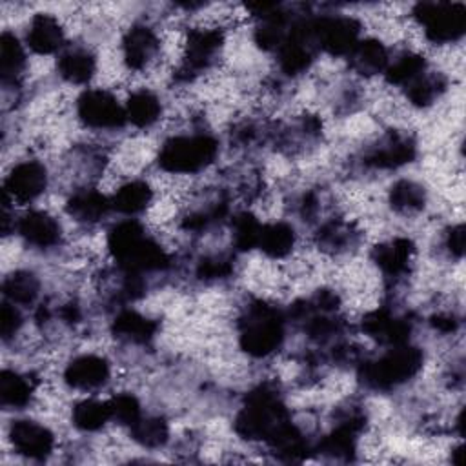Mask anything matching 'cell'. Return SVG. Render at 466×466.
Segmentation results:
<instances>
[{"mask_svg": "<svg viewBox=\"0 0 466 466\" xmlns=\"http://www.w3.org/2000/svg\"><path fill=\"white\" fill-rule=\"evenodd\" d=\"M107 248L118 269L129 273H153L167 268L169 257L164 248L146 233L140 222L126 218L107 233Z\"/></svg>", "mask_w": 466, "mask_h": 466, "instance_id": "6da1fadb", "label": "cell"}, {"mask_svg": "<svg viewBox=\"0 0 466 466\" xmlns=\"http://www.w3.org/2000/svg\"><path fill=\"white\" fill-rule=\"evenodd\" d=\"M289 419V413L271 384H260L246 397L244 406L235 417V431L246 441L268 442L279 428Z\"/></svg>", "mask_w": 466, "mask_h": 466, "instance_id": "7a4b0ae2", "label": "cell"}, {"mask_svg": "<svg viewBox=\"0 0 466 466\" xmlns=\"http://www.w3.org/2000/svg\"><path fill=\"white\" fill-rule=\"evenodd\" d=\"M286 333V315L266 302H253L238 322V344L251 357L275 353Z\"/></svg>", "mask_w": 466, "mask_h": 466, "instance_id": "3957f363", "label": "cell"}, {"mask_svg": "<svg viewBox=\"0 0 466 466\" xmlns=\"http://www.w3.org/2000/svg\"><path fill=\"white\" fill-rule=\"evenodd\" d=\"M422 360V351L410 342L391 346L379 359L362 362L359 377L371 390L390 391L413 379L420 371Z\"/></svg>", "mask_w": 466, "mask_h": 466, "instance_id": "277c9868", "label": "cell"}, {"mask_svg": "<svg viewBox=\"0 0 466 466\" xmlns=\"http://www.w3.org/2000/svg\"><path fill=\"white\" fill-rule=\"evenodd\" d=\"M218 151V142L209 133L177 135L167 138L158 151V166L167 173L191 175L208 167Z\"/></svg>", "mask_w": 466, "mask_h": 466, "instance_id": "5b68a950", "label": "cell"}, {"mask_svg": "<svg viewBox=\"0 0 466 466\" xmlns=\"http://www.w3.org/2000/svg\"><path fill=\"white\" fill-rule=\"evenodd\" d=\"M415 20L433 44H450L464 35L466 9L459 2H419L413 7Z\"/></svg>", "mask_w": 466, "mask_h": 466, "instance_id": "8992f818", "label": "cell"}, {"mask_svg": "<svg viewBox=\"0 0 466 466\" xmlns=\"http://www.w3.org/2000/svg\"><path fill=\"white\" fill-rule=\"evenodd\" d=\"M317 49L319 47L313 31V16L295 18L284 42L277 49L280 71L288 76H297L304 73L311 66Z\"/></svg>", "mask_w": 466, "mask_h": 466, "instance_id": "52a82bcc", "label": "cell"}, {"mask_svg": "<svg viewBox=\"0 0 466 466\" xmlns=\"http://www.w3.org/2000/svg\"><path fill=\"white\" fill-rule=\"evenodd\" d=\"M313 31L317 47L333 56H348L360 40V24L344 15L313 16Z\"/></svg>", "mask_w": 466, "mask_h": 466, "instance_id": "ba28073f", "label": "cell"}, {"mask_svg": "<svg viewBox=\"0 0 466 466\" xmlns=\"http://www.w3.org/2000/svg\"><path fill=\"white\" fill-rule=\"evenodd\" d=\"M80 122L91 129H116L127 122L124 106L106 89H87L76 100Z\"/></svg>", "mask_w": 466, "mask_h": 466, "instance_id": "9c48e42d", "label": "cell"}, {"mask_svg": "<svg viewBox=\"0 0 466 466\" xmlns=\"http://www.w3.org/2000/svg\"><path fill=\"white\" fill-rule=\"evenodd\" d=\"M415 155L417 146L411 137L390 131L364 153V164L377 169H395L410 164Z\"/></svg>", "mask_w": 466, "mask_h": 466, "instance_id": "30bf717a", "label": "cell"}, {"mask_svg": "<svg viewBox=\"0 0 466 466\" xmlns=\"http://www.w3.org/2000/svg\"><path fill=\"white\" fill-rule=\"evenodd\" d=\"M47 171L38 160H24L13 166L4 180V195L16 202H31L46 191Z\"/></svg>", "mask_w": 466, "mask_h": 466, "instance_id": "8fae6325", "label": "cell"}, {"mask_svg": "<svg viewBox=\"0 0 466 466\" xmlns=\"http://www.w3.org/2000/svg\"><path fill=\"white\" fill-rule=\"evenodd\" d=\"M9 441L18 455L31 461H44L51 455L55 446L53 433L40 422L20 419L9 428Z\"/></svg>", "mask_w": 466, "mask_h": 466, "instance_id": "7c38bea8", "label": "cell"}, {"mask_svg": "<svg viewBox=\"0 0 466 466\" xmlns=\"http://www.w3.org/2000/svg\"><path fill=\"white\" fill-rule=\"evenodd\" d=\"M362 329L380 344L391 348L410 342L413 322L408 317L393 315L388 309H375L362 319Z\"/></svg>", "mask_w": 466, "mask_h": 466, "instance_id": "4fadbf2b", "label": "cell"}, {"mask_svg": "<svg viewBox=\"0 0 466 466\" xmlns=\"http://www.w3.org/2000/svg\"><path fill=\"white\" fill-rule=\"evenodd\" d=\"M109 362L100 355H78L64 370V380L82 391L102 388L109 379Z\"/></svg>", "mask_w": 466, "mask_h": 466, "instance_id": "5bb4252c", "label": "cell"}, {"mask_svg": "<svg viewBox=\"0 0 466 466\" xmlns=\"http://www.w3.org/2000/svg\"><path fill=\"white\" fill-rule=\"evenodd\" d=\"M160 47L157 33L146 24L131 25L122 38V55L129 69H144L157 56Z\"/></svg>", "mask_w": 466, "mask_h": 466, "instance_id": "9a60e30c", "label": "cell"}, {"mask_svg": "<svg viewBox=\"0 0 466 466\" xmlns=\"http://www.w3.org/2000/svg\"><path fill=\"white\" fill-rule=\"evenodd\" d=\"M222 33L218 29L198 27L189 31L186 42V69L184 73H198L206 69L222 47Z\"/></svg>", "mask_w": 466, "mask_h": 466, "instance_id": "2e32d148", "label": "cell"}, {"mask_svg": "<svg viewBox=\"0 0 466 466\" xmlns=\"http://www.w3.org/2000/svg\"><path fill=\"white\" fill-rule=\"evenodd\" d=\"M16 231L25 244L53 248L60 240V224L46 211H27L16 222Z\"/></svg>", "mask_w": 466, "mask_h": 466, "instance_id": "e0dca14e", "label": "cell"}, {"mask_svg": "<svg viewBox=\"0 0 466 466\" xmlns=\"http://www.w3.org/2000/svg\"><path fill=\"white\" fill-rule=\"evenodd\" d=\"M413 251H415V248L410 238L397 237L393 240L379 244L373 249L371 258L386 277L397 279V277H402L404 273H408L410 262L413 258Z\"/></svg>", "mask_w": 466, "mask_h": 466, "instance_id": "ac0fdd59", "label": "cell"}, {"mask_svg": "<svg viewBox=\"0 0 466 466\" xmlns=\"http://www.w3.org/2000/svg\"><path fill=\"white\" fill-rule=\"evenodd\" d=\"M25 42L35 53L51 55L64 46V29L55 16L47 13H38L29 22Z\"/></svg>", "mask_w": 466, "mask_h": 466, "instance_id": "d6986e66", "label": "cell"}, {"mask_svg": "<svg viewBox=\"0 0 466 466\" xmlns=\"http://www.w3.org/2000/svg\"><path fill=\"white\" fill-rule=\"evenodd\" d=\"M268 444L275 453V457L286 462H300L311 451V446L306 435L291 420H288L282 428H279L275 435L268 441Z\"/></svg>", "mask_w": 466, "mask_h": 466, "instance_id": "ffe728a7", "label": "cell"}, {"mask_svg": "<svg viewBox=\"0 0 466 466\" xmlns=\"http://www.w3.org/2000/svg\"><path fill=\"white\" fill-rule=\"evenodd\" d=\"M348 60H350V67L355 73L371 76V75L384 73L390 62V55L382 42L375 38H364V40H359V44L348 55Z\"/></svg>", "mask_w": 466, "mask_h": 466, "instance_id": "44dd1931", "label": "cell"}, {"mask_svg": "<svg viewBox=\"0 0 466 466\" xmlns=\"http://www.w3.org/2000/svg\"><path fill=\"white\" fill-rule=\"evenodd\" d=\"M66 209L75 220L93 224L102 220L111 211V200L100 191L86 187V189L75 191L69 197Z\"/></svg>", "mask_w": 466, "mask_h": 466, "instance_id": "7402d4cb", "label": "cell"}, {"mask_svg": "<svg viewBox=\"0 0 466 466\" xmlns=\"http://www.w3.org/2000/svg\"><path fill=\"white\" fill-rule=\"evenodd\" d=\"M111 329L122 340H127L133 344H146L155 337L157 322L135 309L122 308L113 319Z\"/></svg>", "mask_w": 466, "mask_h": 466, "instance_id": "603a6c76", "label": "cell"}, {"mask_svg": "<svg viewBox=\"0 0 466 466\" xmlns=\"http://www.w3.org/2000/svg\"><path fill=\"white\" fill-rule=\"evenodd\" d=\"M56 67L66 82L82 86L93 78L96 71V58L84 47H69L58 56Z\"/></svg>", "mask_w": 466, "mask_h": 466, "instance_id": "cb8c5ba5", "label": "cell"}, {"mask_svg": "<svg viewBox=\"0 0 466 466\" xmlns=\"http://www.w3.org/2000/svg\"><path fill=\"white\" fill-rule=\"evenodd\" d=\"M151 198H153V191L147 182L129 180L122 184L109 200H111V209L118 211L120 215L133 217L142 213L149 206Z\"/></svg>", "mask_w": 466, "mask_h": 466, "instance_id": "d4e9b609", "label": "cell"}, {"mask_svg": "<svg viewBox=\"0 0 466 466\" xmlns=\"http://www.w3.org/2000/svg\"><path fill=\"white\" fill-rule=\"evenodd\" d=\"M124 109L127 122H131L135 127H149L160 118L162 104L153 91L138 89L131 93Z\"/></svg>", "mask_w": 466, "mask_h": 466, "instance_id": "484cf974", "label": "cell"}, {"mask_svg": "<svg viewBox=\"0 0 466 466\" xmlns=\"http://www.w3.org/2000/svg\"><path fill=\"white\" fill-rule=\"evenodd\" d=\"M295 246V229L288 222H271L262 224L260 238H258V249L271 257V258H282L291 253Z\"/></svg>", "mask_w": 466, "mask_h": 466, "instance_id": "4316f807", "label": "cell"}, {"mask_svg": "<svg viewBox=\"0 0 466 466\" xmlns=\"http://www.w3.org/2000/svg\"><path fill=\"white\" fill-rule=\"evenodd\" d=\"M25 69V51L20 40L4 31L0 36V76L4 86H11L18 80L22 71Z\"/></svg>", "mask_w": 466, "mask_h": 466, "instance_id": "83f0119b", "label": "cell"}, {"mask_svg": "<svg viewBox=\"0 0 466 466\" xmlns=\"http://www.w3.org/2000/svg\"><path fill=\"white\" fill-rule=\"evenodd\" d=\"M40 291V280L33 271L16 269L9 273L2 282L4 299L16 306H29L35 302Z\"/></svg>", "mask_w": 466, "mask_h": 466, "instance_id": "f1b7e54d", "label": "cell"}, {"mask_svg": "<svg viewBox=\"0 0 466 466\" xmlns=\"http://www.w3.org/2000/svg\"><path fill=\"white\" fill-rule=\"evenodd\" d=\"M426 71V60L419 53H400L388 62L384 69V78L391 86H408Z\"/></svg>", "mask_w": 466, "mask_h": 466, "instance_id": "f546056e", "label": "cell"}, {"mask_svg": "<svg viewBox=\"0 0 466 466\" xmlns=\"http://www.w3.org/2000/svg\"><path fill=\"white\" fill-rule=\"evenodd\" d=\"M33 395V382L29 377L20 375L13 370H4L0 373V402L5 408H25Z\"/></svg>", "mask_w": 466, "mask_h": 466, "instance_id": "4dcf8cb0", "label": "cell"}, {"mask_svg": "<svg viewBox=\"0 0 466 466\" xmlns=\"http://www.w3.org/2000/svg\"><path fill=\"white\" fill-rule=\"evenodd\" d=\"M446 91V78L439 73L424 71L419 78L406 86L408 100L417 107L431 106Z\"/></svg>", "mask_w": 466, "mask_h": 466, "instance_id": "1f68e13d", "label": "cell"}, {"mask_svg": "<svg viewBox=\"0 0 466 466\" xmlns=\"http://www.w3.org/2000/svg\"><path fill=\"white\" fill-rule=\"evenodd\" d=\"M111 419L109 400L86 399L73 408V424L82 431H96Z\"/></svg>", "mask_w": 466, "mask_h": 466, "instance_id": "d6a6232c", "label": "cell"}, {"mask_svg": "<svg viewBox=\"0 0 466 466\" xmlns=\"http://www.w3.org/2000/svg\"><path fill=\"white\" fill-rule=\"evenodd\" d=\"M390 204L399 213L420 211L426 204V189L413 180L402 178L391 186Z\"/></svg>", "mask_w": 466, "mask_h": 466, "instance_id": "836d02e7", "label": "cell"}, {"mask_svg": "<svg viewBox=\"0 0 466 466\" xmlns=\"http://www.w3.org/2000/svg\"><path fill=\"white\" fill-rule=\"evenodd\" d=\"M133 441L144 448H160L167 442L169 428L162 417H140L133 426H129Z\"/></svg>", "mask_w": 466, "mask_h": 466, "instance_id": "e575fe53", "label": "cell"}, {"mask_svg": "<svg viewBox=\"0 0 466 466\" xmlns=\"http://www.w3.org/2000/svg\"><path fill=\"white\" fill-rule=\"evenodd\" d=\"M262 224L248 211H242L231 220V240L238 251H249L258 246Z\"/></svg>", "mask_w": 466, "mask_h": 466, "instance_id": "d590c367", "label": "cell"}, {"mask_svg": "<svg viewBox=\"0 0 466 466\" xmlns=\"http://www.w3.org/2000/svg\"><path fill=\"white\" fill-rule=\"evenodd\" d=\"M355 240V231L344 220H329L319 228L317 242L326 251H344Z\"/></svg>", "mask_w": 466, "mask_h": 466, "instance_id": "8d00e7d4", "label": "cell"}, {"mask_svg": "<svg viewBox=\"0 0 466 466\" xmlns=\"http://www.w3.org/2000/svg\"><path fill=\"white\" fill-rule=\"evenodd\" d=\"M197 277L206 282L228 279L233 273V260L226 255H209L197 262Z\"/></svg>", "mask_w": 466, "mask_h": 466, "instance_id": "74e56055", "label": "cell"}, {"mask_svg": "<svg viewBox=\"0 0 466 466\" xmlns=\"http://www.w3.org/2000/svg\"><path fill=\"white\" fill-rule=\"evenodd\" d=\"M111 406V419H115L118 424L133 426L142 417L140 402L131 393H118L109 400Z\"/></svg>", "mask_w": 466, "mask_h": 466, "instance_id": "f35d334b", "label": "cell"}, {"mask_svg": "<svg viewBox=\"0 0 466 466\" xmlns=\"http://www.w3.org/2000/svg\"><path fill=\"white\" fill-rule=\"evenodd\" d=\"M22 326V313L16 304L4 300L0 309V333L4 340H9Z\"/></svg>", "mask_w": 466, "mask_h": 466, "instance_id": "ab89813d", "label": "cell"}, {"mask_svg": "<svg viewBox=\"0 0 466 466\" xmlns=\"http://www.w3.org/2000/svg\"><path fill=\"white\" fill-rule=\"evenodd\" d=\"M446 249L450 251L451 257L461 258L464 253V226L462 224H455L448 229L446 233Z\"/></svg>", "mask_w": 466, "mask_h": 466, "instance_id": "60d3db41", "label": "cell"}, {"mask_svg": "<svg viewBox=\"0 0 466 466\" xmlns=\"http://www.w3.org/2000/svg\"><path fill=\"white\" fill-rule=\"evenodd\" d=\"M431 326L441 333H453L459 326V320L450 313H437L431 317Z\"/></svg>", "mask_w": 466, "mask_h": 466, "instance_id": "b9f144b4", "label": "cell"}, {"mask_svg": "<svg viewBox=\"0 0 466 466\" xmlns=\"http://www.w3.org/2000/svg\"><path fill=\"white\" fill-rule=\"evenodd\" d=\"M58 317H60L62 322H66V324H75V322L80 320V308H78L76 304H73V302L64 304V306L60 308V311H58Z\"/></svg>", "mask_w": 466, "mask_h": 466, "instance_id": "7bdbcfd3", "label": "cell"}]
</instances>
